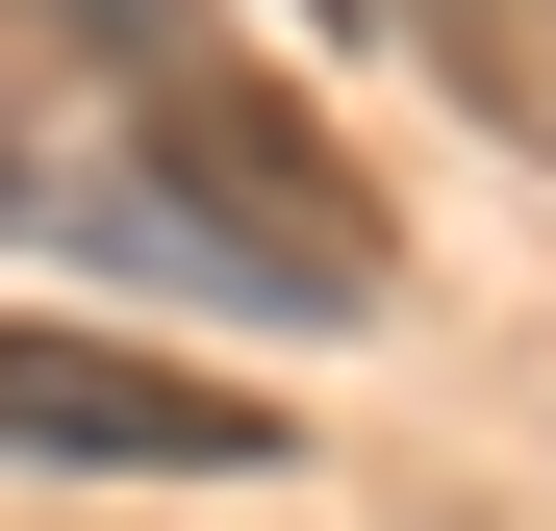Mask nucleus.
Listing matches in <instances>:
<instances>
[{
	"mask_svg": "<svg viewBox=\"0 0 556 531\" xmlns=\"http://www.w3.org/2000/svg\"><path fill=\"white\" fill-rule=\"evenodd\" d=\"M26 26L127 102V152H152V177H127V228H152V253H203V279L304 304V329H329V304H380V177L329 152L304 76H253L203 0H26Z\"/></svg>",
	"mask_w": 556,
	"mask_h": 531,
	"instance_id": "obj_1",
	"label": "nucleus"
},
{
	"mask_svg": "<svg viewBox=\"0 0 556 531\" xmlns=\"http://www.w3.org/2000/svg\"><path fill=\"white\" fill-rule=\"evenodd\" d=\"M0 456H51V481H278V405L203 380V354H127V329H0Z\"/></svg>",
	"mask_w": 556,
	"mask_h": 531,
	"instance_id": "obj_2",
	"label": "nucleus"
},
{
	"mask_svg": "<svg viewBox=\"0 0 556 531\" xmlns=\"http://www.w3.org/2000/svg\"><path fill=\"white\" fill-rule=\"evenodd\" d=\"M380 26H430L455 102H531V0H380Z\"/></svg>",
	"mask_w": 556,
	"mask_h": 531,
	"instance_id": "obj_3",
	"label": "nucleus"
},
{
	"mask_svg": "<svg viewBox=\"0 0 556 531\" xmlns=\"http://www.w3.org/2000/svg\"><path fill=\"white\" fill-rule=\"evenodd\" d=\"M0 203H51V152H26V102H0Z\"/></svg>",
	"mask_w": 556,
	"mask_h": 531,
	"instance_id": "obj_4",
	"label": "nucleus"
},
{
	"mask_svg": "<svg viewBox=\"0 0 556 531\" xmlns=\"http://www.w3.org/2000/svg\"><path fill=\"white\" fill-rule=\"evenodd\" d=\"M304 26H380V0H304Z\"/></svg>",
	"mask_w": 556,
	"mask_h": 531,
	"instance_id": "obj_5",
	"label": "nucleus"
}]
</instances>
